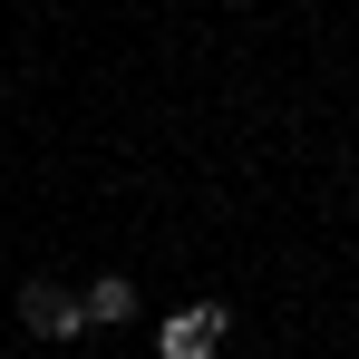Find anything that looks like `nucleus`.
<instances>
[{"label": "nucleus", "instance_id": "f03ea898", "mask_svg": "<svg viewBox=\"0 0 359 359\" xmlns=\"http://www.w3.org/2000/svg\"><path fill=\"white\" fill-rule=\"evenodd\" d=\"M20 320H29L39 340H78V330H88V311H78L59 282H29V292H20Z\"/></svg>", "mask_w": 359, "mask_h": 359}, {"label": "nucleus", "instance_id": "7ed1b4c3", "mask_svg": "<svg viewBox=\"0 0 359 359\" xmlns=\"http://www.w3.org/2000/svg\"><path fill=\"white\" fill-rule=\"evenodd\" d=\"M78 311H88V320H97V330H117V320H136V282H117V272H107V282H97V292L78 301Z\"/></svg>", "mask_w": 359, "mask_h": 359}, {"label": "nucleus", "instance_id": "f257e3e1", "mask_svg": "<svg viewBox=\"0 0 359 359\" xmlns=\"http://www.w3.org/2000/svg\"><path fill=\"white\" fill-rule=\"evenodd\" d=\"M224 330H233V311H224V301H194V311H165L156 350H165V359H214V350H224Z\"/></svg>", "mask_w": 359, "mask_h": 359}]
</instances>
